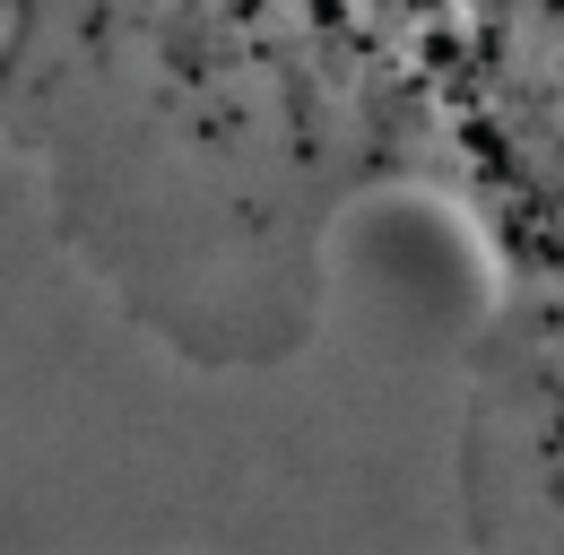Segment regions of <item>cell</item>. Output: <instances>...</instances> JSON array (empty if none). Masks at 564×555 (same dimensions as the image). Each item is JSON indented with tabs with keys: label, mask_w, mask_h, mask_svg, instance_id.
I'll return each mask as SVG.
<instances>
[{
	"label": "cell",
	"mask_w": 564,
	"mask_h": 555,
	"mask_svg": "<svg viewBox=\"0 0 564 555\" xmlns=\"http://www.w3.org/2000/svg\"><path fill=\"white\" fill-rule=\"evenodd\" d=\"M0 148L192 373L286 364L356 217L443 208L478 261L452 547L564 555V0H0Z\"/></svg>",
	"instance_id": "obj_1"
}]
</instances>
